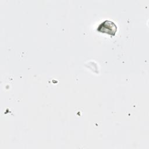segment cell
Returning <instances> with one entry per match:
<instances>
[{
    "instance_id": "obj_1",
    "label": "cell",
    "mask_w": 149,
    "mask_h": 149,
    "mask_svg": "<svg viewBox=\"0 0 149 149\" xmlns=\"http://www.w3.org/2000/svg\"><path fill=\"white\" fill-rule=\"evenodd\" d=\"M97 31L113 36L117 31V26L113 22L110 20H105L98 26Z\"/></svg>"
}]
</instances>
